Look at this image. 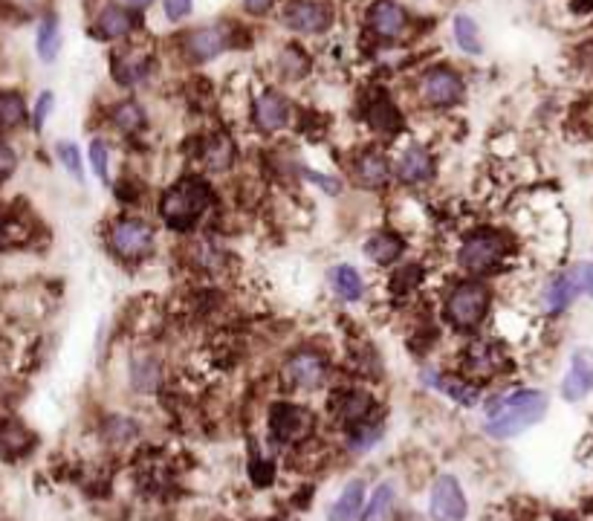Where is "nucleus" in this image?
Segmentation results:
<instances>
[{
    "mask_svg": "<svg viewBox=\"0 0 593 521\" xmlns=\"http://www.w3.org/2000/svg\"><path fill=\"white\" fill-rule=\"evenodd\" d=\"M547 414V397L536 389H518L495 397L486 406V431L498 440L524 435Z\"/></svg>",
    "mask_w": 593,
    "mask_h": 521,
    "instance_id": "f257e3e1",
    "label": "nucleus"
},
{
    "mask_svg": "<svg viewBox=\"0 0 593 521\" xmlns=\"http://www.w3.org/2000/svg\"><path fill=\"white\" fill-rule=\"evenodd\" d=\"M212 206V188L200 177H183L177 180L159 200V215L171 229L186 232L209 212Z\"/></svg>",
    "mask_w": 593,
    "mask_h": 521,
    "instance_id": "f03ea898",
    "label": "nucleus"
},
{
    "mask_svg": "<svg viewBox=\"0 0 593 521\" xmlns=\"http://www.w3.org/2000/svg\"><path fill=\"white\" fill-rule=\"evenodd\" d=\"M108 246L122 261H142L154 252V229L139 217H122L108 229Z\"/></svg>",
    "mask_w": 593,
    "mask_h": 521,
    "instance_id": "7ed1b4c3",
    "label": "nucleus"
},
{
    "mask_svg": "<svg viewBox=\"0 0 593 521\" xmlns=\"http://www.w3.org/2000/svg\"><path fill=\"white\" fill-rule=\"evenodd\" d=\"M486 310H489V293L483 285H474V281L454 287L446 299V319L457 331H474V327H481V322L486 319Z\"/></svg>",
    "mask_w": 593,
    "mask_h": 521,
    "instance_id": "20e7f679",
    "label": "nucleus"
},
{
    "mask_svg": "<svg viewBox=\"0 0 593 521\" xmlns=\"http://www.w3.org/2000/svg\"><path fill=\"white\" fill-rule=\"evenodd\" d=\"M503 256H507V241H503V235L493 229H481L466 237L457 258H461V264L472 273H489L503 261Z\"/></svg>",
    "mask_w": 593,
    "mask_h": 521,
    "instance_id": "39448f33",
    "label": "nucleus"
},
{
    "mask_svg": "<svg viewBox=\"0 0 593 521\" xmlns=\"http://www.w3.org/2000/svg\"><path fill=\"white\" fill-rule=\"evenodd\" d=\"M464 96V79L449 67H435L420 79V99L432 108H449L461 101Z\"/></svg>",
    "mask_w": 593,
    "mask_h": 521,
    "instance_id": "423d86ee",
    "label": "nucleus"
},
{
    "mask_svg": "<svg viewBox=\"0 0 593 521\" xmlns=\"http://www.w3.org/2000/svg\"><path fill=\"white\" fill-rule=\"evenodd\" d=\"M281 377H284L287 389H299V391L319 389L324 377H328V362L313 351H301V353L290 356L284 371H281Z\"/></svg>",
    "mask_w": 593,
    "mask_h": 521,
    "instance_id": "0eeeda50",
    "label": "nucleus"
},
{
    "mask_svg": "<svg viewBox=\"0 0 593 521\" xmlns=\"http://www.w3.org/2000/svg\"><path fill=\"white\" fill-rule=\"evenodd\" d=\"M428 510H432L435 521H464L466 518V496L457 478L452 475H440L432 487V501H428Z\"/></svg>",
    "mask_w": 593,
    "mask_h": 521,
    "instance_id": "6e6552de",
    "label": "nucleus"
},
{
    "mask_svg": "<svg viewBox=\"0 0 593 521\" xmlns=\"http://www.w3.org/2000/svg\"><path fill=\"white\" fill-rule=\"evenodd\" d=\"M270 431L278 443H301L313 431V414L299 406L281 403L270 411Z\"/></svg>",
    "mask_w": 593,
    "mask_h": 521,
    "instance_id": "1a4fd4ad",
    "label": "nucleus"
},
{
    "mask_svg": "<svg viewBox=\"0 0 593 521\" xmlns=\"http://www.w3.org/2000/svg\"><path fill=\"white\" fill-rule=\"evenodd\" d=\"M330 21H333L330 9L319 4V0H292V4L284 9V24L290 29H295V33H307V35L328 33Z\"/></svg>",
    "mask_w": 593,
    "mask_h": 521,
    "instance_id": "9d476101",
    "label": "nucleus"
},
{
    "mask_svg": "<svg viewBox=\"0 0 593 521\" xmlns=\"http://www.w3.org/2000/svg\"><path fill=\"white\" fill-rule=\"evenodd\" d=\"M590 391H593V351L579 348L570 356L568 377L561 380V397H565L568 403H579Z\"/></svg>",
    "mask_w": 593,
    "mask_h": 521,
    "instance_id": "9b49d317",
    "label": "nucleus"
},
{
    "mask_svg": "<svg viewBox=\"0 0 593 521\" xmlns=\"http://www.w3.org/2000/svg\"><path fill=\"white\" fill-rule=\"evenodd\" d=\"M183 47L191 62L206 64L229 47V35L224 33V26H200V29H191L186 35Z\"/></svg>",
    "mask_w": 593,
    "mask_h": 521,
    "instance_id": "f8f14e48",
    "label": "nucleus"
},
{
    "mask_svg": "<svg viewBox=\"0 0 593 521\" xmlns=\"http://www.w3.org/2000/svg\"><path fill=\"white\" fill-rule=\"evenodd\" d=\"M503 365H507V353L495 342H474L464 360V368L469 374L481 380H493Z\"/></svg>",
    "mask_w": 593,
    "mask_h": 521,
    "instance_id": "ddd939ff",
    "label": "nucleus"
},
{
    "mask_svg": "<svg viewBox=\"0 0 593 521\" xmlns=\"http://www.w3.org/2000/svg\"><path fill=\"white\" fill-rule=\"evenodd\" d=\"M406 24H408V14L403 6L394 4V0H377L368 12V26L382 38H399L406 33Z\"/></svg>",
    "mask_w": 593,
    "mask_h": 521,
    "instance_id": "4468645a",
    "label": "nucleus"
},
{
    "mask_svg": "<svg viewBox=\"0 0 593 521\" xmlns=\"http://www.w3.org/2000/svg\"><path fill=\"white\" fill-rule=\"evenodd\" d=\"M582 295V285H579V273H576V266L568 273H561L559 278H553L550 285L544 287V310L550 313H561L565 307H570L573 299H579Z\"/></svg>",
    "mask_w": 593,
    "mask_h": 521,
    "instance_id": "2eb2a0df",
    "label": "nucleus"
},
{
    "mask_svg": "<svg viewBox=\"0 0 593 521\" xmlns=\"http://www.w3.org/2000/svg\"><path fill=\"white\" fill-rule=\"evenodd\" d=\"M432 171H435V159L423 145L406 148L403 157H399V162H397V174L406 186H417V183L428 180Z\"/></svg>",
    "mask_w": 593,
    "mask_h": 521,
    "instance_id": "dca6fc26",
    "label": "nucleus"
},
{
    "mask_svg": "<svg viewBox=\"0 0 593 521\" xmlns=\"http://www.w3.org/2000/svg\"><path fill=\"white\" fill-rule=\"evenodd\" d=\"M356 183H359L362 188H385L391 183V162L385 159L379 151H368L362 154L359 159H356Z\"/></svg>",
    "mask_w": 593,
    "mask_h": 521,
    "instance_id": "f3484780",
    "label": "nucleus"
},
{
    "mask_svg": "<svg viewBox=\"0 0 593 521\" xmlns=\"http://www.w3.org/2000/svg\"><path fill=\"white\" fill-rule=\"evenodd\" d=\"M290 119V108L284 96L278 93H263L261 99H255V125L263 130V133H273V130H281L287 125Z\"/></svg>",
    "mask_w": 593,
    "mask_h": 521,
    "instance_id": "a211bd4d",
    "label": "nucleus"
},
{
    "mask_svg": "<svg viewBox=\"0 0 593 521\" xmlns=\"http://www.w3.org/2000/svg\"><path fill=\"white\" fill-rule=\"evenodd\" d=\"M426 382L428 385H435L437 391H443L446 397H452L454 403H461V406H474L481 400V389L478 385H469L464 380H457V377H446V374H432V371H426Z\"/></svg>",
    "mask_w": 593,
    "mask_h": 521,
    "instance_id": "6ab92c4d",
    "label": "nucleus"
},
{
    "mask_svg": "<svg viewBox=\"0 0 593 521\" xmlns=\"http://www.w3.org/2000/svg\"><path fill=\"white\" fill-rule=\"evenodd\" d=\"M403 252H406L403 237H397L394 232H377V235H370L365 244V256L379 266L394 264Z\"/></svg>",
    "mask_w": 593,
    "mask_h": 521,
    "instance_id": "aec40b11",
    "label": "nucleus"
},
{
    "mask_svg": "<svg viewBox=\"0 0 593 521\" xmlns=\"http://www.w3.org/2000/svg\"><path fill=\"white\" fill-rule=\"evenodd\" d=\"M148 70H151V58L142 53H122L113 58V76L122 87L139 84L148 76Z\"/></svg>",
    "mask_w": 593,
    "mask_h": 521,
    "instance_id": "412c9836",
    "label": "nucleus"
},
{
    "mask_svg": "<svg viewBox=\"0 0 593 521\" xmlns=\"http://www.w3.org/2000/svg\"><path fill=\"white\" fill-rule=\"evenodd\" d=\"M330 290L339 295L342 302H359L365 295V285H362V275L353 270V266L342 264V266H333L330 275Z\"/></svg>",
    "mask_w": 593,
    "mask_h": 521,
    "instance_id": "4be33fe9",
    "label": "nucleus"
},
{
    "mask_svg": "<svg viewBox=\"0 0 593 521\" xmlns=\"http://www.w3.org/2000/svg\"><path fill=\"white\" fill-rule=\"evenodd\" d=\"M133 26H137V18H133V12L125 6L101 9L99 21H96V29H101V38H125L133 33Z\"/></svg>",
    "mask_w": 593,
    "mask_h": 521,
    "instance_id": "5701e85b",
    "label": "nucleus"
},
{
    "mask_svg": "<svg viewBox=\"0 0 593 521\" xmlns=\"http://www.w3.org/2000/svg\"><path fill=\"white\" fill-rule=\"evenodd\" d=\"M362 501H365V481L356 478L342 489V496L330 507V521H353L362 513Z\"/></svg>",
    "mask_w": 593,
    "mask_h": 521,
    "instance_id": "b1692460",
    "label": "nucleus"
},
{
    "mask_svg": "<svg viewBox=\"0 0 593 521\" xmlns=\"http://www.w3.org/2000/svg\"><path fill=\"white\" fill-rule=\"evenodd\" d=\"M370 409H374V400H370V394H365V391H345L342 397H339V403H336L339 420H345L350 426L365 423Z\"/></svg>",
    "mask_w": 593,
    "mask_h": 521,
    "instance_id": "393cba45",
    "label": "nucleus"
},
{
    "mask_svg": "<svg viewBox=\"0 0 593 521\" xmlns=\"http://www.w3.org/2000/svg\"><path fill=\"white\" fill-rule=\"evenodd\" d=\"M232 162H234V145H232L229 137L217 133V137H212L209 142H206V148H203V166L206 169H209V171H226Z\"/></svg>",
    "mask_w": 593,
    "mask_h": 521,
    "instance_id": "a878e982",
    "label": "nucleus"
},
{
    "mask_svg": "<svg viewBox=\"0 0 593 521\" xmlns=\"http://www.w3.org/2000/svg\"><path fill=\"white\" fill-rule=\"evenodd\" d=\"M35 47H38V58L41 62H55L58 50H62V29H58V18L55 14H47L38 26V38H35Z\"/></svg>",
    "mask_w": 593,
    "mask_h": 521,
    "instance_id": "bb28decb",
    "label": "nucleus"
},
{
    "mask_svg": "<svg viewBox=\"0 0 593 521\" xmlns=\"http://www.w3.org/2000/svg\"><path fill=\"white\" fill-rule=\"evenodd\" d=\"M29 443H33V435L14 420H0V452L6 455H21L29 449Z\"/></svg>",
    "mask_w": 593,
    "mask_h": 521,
    "instance_id": "cd10ccee",
    "label": "nucleus"
},
{
    "mask_svg": "<svg viewBox=\"0 0 593 521\" xmlns=\"http://www.w3.org/2000/svg\"><path fill=\"white\" fill-rule=\"evenodd\" d=\"M454 41H457V47L469 55H481V50H483L481 47V29L469 14H457L454 18Z\"/></svg>",
    "mask_w": 593,
    "mask_h": 521,
    "instance_id": "c85d7f7f",
    "label": "nucleus"
},
{
    "mask_svg": "<svg viewBox=\"0 0 593 521\" xmlns=\"http://www.w3.org/2000/svg\"><path fill=\"white\" fill-rule=\"evenodd\" d=\"M113 122H116V128L119 130H125V133H137V130H142V125H145V113H142V108L137 101H119L116 108H113Z\"/></svg>",
    "mask_w": 593,
    "mask_h": 521,
    "instance_id": "c756f323",
    "label": "nucleus"
},
{
    "mask_svg": "<svg viewBox=\"0 0 593 521\" xmlns=\"http://www.w3.org/2000/svg\"><path fill=\"white\" fill-rule=\"evenodd\" d=\"M26 119V104L18 93H0V130L18 128Z\"/></svg>",
    "mask_w": 593,
    "mask_h": 521,
    "instance_id": "7c9ffc66",
    "label": "nucleus"
},
{
    "mask_svg": "<svg viewBox=\"0 0 593 521\" xmlns=\"http://www.w3.org/2000/svg\"><path fill=\"white\" fill-rule=\"evenodd\" d=\"M391 510H394V487L391 484H382L377 493L370 496L362 521H388Z\"/></svg>",
    "mask_w": 593,
    "mask_h": 521,
    "instance_id": "2f4dec72",
    "label": "nucleus"
},
{
    "mask_svg": "<svg viewBox=\"0 0 593 521\" xmlns=\"http://www.w3.org/2000/svg\"><path fill=\"white\" fill-rule=\"evenodd\" d=\"M368 122L379 130H397L399 128V113L388 99H377L368 108Z\"/></svg>",
    "mask_w": 593,
    "mask_h": 521,
    "instance_id": "473e14b6",
    "label": "nucleus"
},
{
    "mask_svg": "<svg viewBox=\"0 0 593 521\" xmlns=\"http://www.w3.org/2000/svg\"><path fill=\"white\" fill-rule=\"evenodd\" d=\"M307 70H310L307 55L299 47H287L284 55H281V72H284L287 79H301Z\"/></svg>",
    "mask_w": 593,
    "mask_h": 521,
    "instance_id": "72a5a7b5",
    "label": "nucleus"
},
{
    "mask_svg": "<svg viewBox=\"0 0 593 521\" xmlns=\"http://www.w3.org/2000/svg\"><path fill=\"white\" fill-rule=\"evenodd\" d=\"M87 157H91V166H93V171H96V177L101 183H110V177H108V166H110V157H108V148H105V142L101 140H93L91 142V151H87Z\"/></svg>",
    "mask_w": 593,
    "mask_h": 521,
    "instance_id": "f704fd0d",
    "label": "nucleus"
},
{
    "mask_svg": "<svg viewBox=\"0 0 593 521\" xmlns=\"http://www.w3.org/2000/svg\"><path fill=\"white\" fill-rule=\"evenodd\" d=\"M58 157H62L64 169L76 177V180H81V151H79V145L76 142H58Z\"/></svg>",
    "mask_w": 593,
    "mask_h": 521,
    "instance_id": "c9c22d12",
    "label": "nucleus"
},
{
    "mask_svg": "<svg viewBox=\"0 0 593 521\" xmlns=\"http://www.w3.org/2000/svg\"><path fill=\"white\" fill-rule=\"evenodd\" d=\"M379 438H382V423H359L353 429L350 443L356 446V449H368V446Z\"/></svg>",
    "mask_w": 593,
    "mask_h": 521,
    "instance_id": "e433bc0d",
    "label": "nucleus"
},
{
    "mask_svg": "<svg viewBox=\"0 0 593 521\" xmlns=\"http://www.w3.org/2000/svg\"><path fill=\"white\" fill-rule=\"evenodd\" d=\"M162 6H166V18L171 24H180L183 18H188L191 0H162Z\"/></svg>",
    "mask_w": 593,
    "mask_h": 521,
    "instance_id": "4c0bfd02",
    "label": "nucleus"
},
{
    "mask_svg": "<svg viewBox=\"0 0 593 521\" xmlns=\"http://www.w3.org/2000/svg\"><path fill=\"white\" fill-rule=\"evenodd\" d=\"M53 104H55V96H53L50 91H47V93H41V99H38V104H35V116H33L35 130H41L43 122H47V116H50V111H53Z\"/></svg>",
    "mask_w": 593,
    "mask_h": 521,
    "instance_id": "58836bf2",
    "label": "nucleus"
},
{
    "mask_svg": "<svg viewBox=\"0 0 593 521\" xmlns=\"http://www.w3.org/2000/svg\"><path fill=\"white\" fill-rule=\"evenodd\" d=\"M14 166H18V157H14V151L6 142H0V183H4L6 177H12Z\"/></svg>",
    "mask_w": 593,
    "mask_h": 521,
    "instance_id": "ea45409f",
    "label": "nucleus"
},
{
    "mask_svg": "<svg viewBox=\"0 0 593 521\" xmlns=\"http://www.w3.org/2000/svg\"><path fill=\"white\" fill-rule=\"evenodd\" d=\"M307 180L310 183H316V186H321L328 195H336L339 191V180H333V177H324V174H313V171H307Z\"/></svg>",
    "mask_w": 593,
    "mask_h": 521,
    "instance_id": "a19ab883",
    "label": "nucleus"
},
{
    "mask_svg": "<svg viewBox=\"0 0 593 521\" xmlns=\"http://www.w3.org/2000/svg\"><path fill=\"white\" fill-rule=\"evenodd\" d=\"M576 273H579L582 293H585V295H593V264H582V266H576Z\"/></svg>",
    "mask_w": 593,
    "mask_h": 521,
    "instance_id": "79ce46f5",
    "label": "nucleus"
},
{
    "mask_svg": "<svg viewBox=\"0 0 593 521\" xmlns=\"http://www.w3.org/2000/svg\"><path fill=\"white\" fill-rule=\"evenodd\" d=\"M244 6H246V12H252V14H263L266 9L273 6V0H244Z\"/></svg>",
    "mask_w": 593,
    "mask_h": 521,
    "instance_id": "37998d69",
    "label": "nucleus"
},
{
    "mask_svg": "<svg viewBox=\"0 0 593 521\" xmlns=\"http://www.w3.org/2000/svg\"><path fill=\"white\" fill-rule=\"evenodd\" d=\"M151 4H154V0H122V6H128V9H145Z\"/></svg>",
    "mask_w": 593,
    "mask_h": 521,
    "instance_id": "c03bdc74",
    "label": "nucleus"
},
{
    "mask_svg": "<svg viewBox=\"0 0 593 521\" xmlns=\"http://www.w3.org/2000/svg\"><path fill=\"white\" fill-rule=\"evenodd\" d=\"M4 241H6V232H4V223H0V246H4Z\"/></svg>",
    "mask_w": 593,
    "mask_h": 521,
    "instance_id": "a18cd8bd",
    "label": "nucleus"
},
{
    "mask_svg": "<svg viewBox=\"0 0 593 521\" xmlns=\"http://www.w3.org/2000/svg\"><path fill=\"white\" fill-rule=\"evenodd\" d=\"M556 521H573V518H556Z\"/></svg>",
    "mask_w": 593,
    "mask_h": 521,
    "instance_id": "49530a36",
    "label": "nucleus"
}]
</instances>
